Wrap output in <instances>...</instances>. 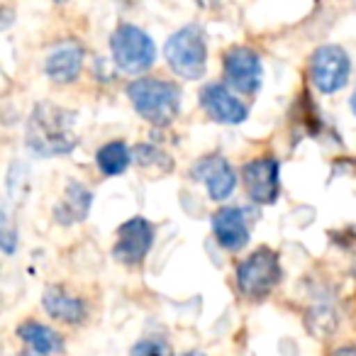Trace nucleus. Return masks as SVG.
Segmentation results:
<instances>
[{
  "label": "nucleus",
  "instance_id": "nucleus-3",
  "mask_svg": "<svg viewBox=\"0 0 356 356\" xmlns=\"http://www.w3.org/2000/svg\"><path fill=\"white\" fill-rule=\"evenodd\" d=\"M168 69L186 81H198L208 69V42L200 25H186L168 37L163 47Z\"/></svg>",
  "mask_w": 356,
  "mask_h": 356
},
{
  "label": "nucleus",
  "instance_id": "nucleus-4",
  "mask_svg": "<svg viewBox=\"0 0 356 356\" xmlns=\"http://www.w3.org/2000/svg\"><path fill=\"white\" fill-rule=\"evenodd\" d=\"M110 51L120 71L129 76H139L149 71L156 61V44L154 40L132 22H120L110 35Z\"/></svg>",
  "mask_w": 356,
  "mask_h": 356
},
{
  "label": "nucleus",
  "instance_id": "nucleus-19",
  "mask_svg": "<svg viewBox=\"0 0 356 356\" xmlns=\"http://www.w3.org/2000/svg\"><path fill=\"white\" fill-rule=\"evenodd\" d=\"M132 159L142 168H156V173H168L173 168V161L166 152L156 149L154 144H139L132 152Z\"/></svg>",
  "mask_w": 356,
  "mask_h": 356
},
{
  "label": "nucleus",
  "instance_id": "nucleus-12",
  "mask_svg": "<svg viewBox=\"0 0 356 356\" xmlns=\"http://www.w3.org/2000/svg\"><path fill=\"white\" fill-rule=\"evenodd\" d=\"M213 234L222 249H227V252H242L249 244L247 213H244L242 208H234V205L215 210Z\"/></svg>",
  "mask_w": 356,
  "mask_h": 356
},
{
  "label": "nucleus",
  "instance_id": "nucleus-2",
  "mask_svg": "<svg viewBox=\"0 0 356 356\" xmlns=\"http://www.w3.org/2000/svg\"><path fill=\"white\" fill-rule=\"evenodd\" d=\"M127 98L132 108L156 127L171 124L181 113V88L176 81L152 79V76L134 79L127 86Z\"/></svg>",
  "mask_w": 356,
  "mask_h": 356
},
{
  "label": "nucleus",
  "instance_id": "nucleus-15",
  "mask_svg": "<svg viewBox=\"0 0 356 356\" xmlns=\"http://www.w3.org/2000/svg\"><path fill=\"white\" fill-rule=\"evenodd\" d=\"M90 205H93V193L88 186H83L81 181H69L61 200L54 205V220L64 227L79 225L88 218Z\"/></svg>",
  "mask_w": 356,
  "mask_h": 356
},
{
  "label": "nucleus",
  "instance_id": "nucleus-16",
  "mask_svg": "<svg viewBox=\"0 0 356 356\" xmlns=\"http://www.w3.org/2000/svg\"><path fill=\"white\" fill-rule=\"evenodd\" d=\"M17 337L27 344V349L35 356H51L61 354L64 349V339L59 332H54L51 327L42 325L37 320H25L22 325H17Z\"/></svg>",
  "mask_w": 356,
  "mask_h": 356
},
{
  "label": "nucleus",
  "instance_id": "nucleus-11",
  "mask_svg": "<svg viewBox=\"0 0 356 356\" xmlns=\"http://www.w3.org/2000/svg\"><path fill=\"white\" fill-rule=\"evenodd\" d=\"M200 105L208 113V118L220 124H242L249 118V108L229 90L227 83L203 86Z\"/></svg>",
  "mask_w": 356,
  "mask_h": 356
},
{
  "label": "nucleus",
  "instance_id": "nucleus-5",
  "mask_svg": "<svg viewBox=\"0 0 356 356\" xmlns=\"http://www.w3.org/2000/svg\"><path fill=\"white\" fill-rule=\"evenodd\" d=\"M281 259L273 249L259 247L237 264V288L247 298H266L281 283Z\"/></svg>",
  "mask_w": 356,
  "mask_h": 356
},
{
  "label": "nucleus",
  "instance_id": "nucleus-1",
  "mask_svg": "<svg viewBox=\"0 0 356 356\" xmlns=\"http://www.w3.org/2000/svg\"><path fill=\"white\" fill-rule=\"evenodd\" d=\"M76 118L74 110L42 100L32 108L25 124V144L42 159L66 156L76 149Z\"/></svg>",
  "mask_w": 356,
  "mask_h": 356
},
{
  "label": "nucleus",
  "instance_id": "nucleus-17",
  "mask_svg": "<svg viewBox=\"0 0 356 356\" xmlns=\"http://www.w3.org/2000/svg\"><path fill=\"white\" fill-rule=\"evenodd\" d=\"M129 161H132V152L124 142H108L95 152V166L108 178L127 171Z\"/></svg>",
  "mask_w": 356,
  "mask_h": 356
},
{
  "label": "nucleus",
  "instance_id": "nucleus-24",
  "mask_svg": "<svg viewBox=\"0 0 356 356\" xmlns=\"http://www.w3.org/2000/svg\"><path fill=\"white\" fill-rule=\"evenodd\" d=\"M15 356H35L32 351H22V354H15Z\"/></svg>",
  "mask_w": 356,
  "mask_h": 356
},
{
  "label": "nucleus",
  "instance_id": "nucleus-21",
  "mask_svg": "<svg viewBox=\"0 0 356 356\" xmlns=\"http://www.w3.org/2000/svg\"><path fill=\"white\" fill-rule=\"evenodd\" d=\"M332 356H356V341L354 344H344V346H339V349H334Z\"/></svg>",
  "mask_w": 356,
  "mask_h": 356
},
{
  "label": "nucleus",
  "instance_id": "nucleus-14",
  "mask_svg": "<svg viewBox=\"0 0 356 356\" xmlns=\"http://www.w3.org/2000/svg\"><path fill=\"white\" fill-rule=\"evenodd\" d=\"M42 305H44L47 315L64 325H83L88 317V305L83 302V298L69 293L64 286H47Z\"/></svg>",
  "mask_w": 356,
  "mask_h": 356
},
{
  "label": "nucleus",
  "instance_id": "nucleus-9",
  "mask_svg": "<svg viewBox=\"0 0 356 356\" xmlns=\"http://www.w3.org/2000/svg\"><path fill=\"white\" fill-rule=\"evenodd\" d=\"M278 171H281V166H278V159H273V156H259L244 163L242 181H244V188H247V195L252 198V203H259V205L276 203L278 191H281Z\"/></svg>",
  "mask_w": 356,
  "mask_h": 356
},
{
  "label": "nucleus",
  "instance_id": "nucleus-20",
  "mask_svg": "<svg viewBox=\"0 0 356 356\" xmlns=\"http://www.w3.org/2000/svg\"><path fill=\"white\" fill-rule=\"evenodd\" d=\"M129 356H173L168 341L156 339V337H144L137 344H132Z\"/></svg>",
  "mask_w": 356,
  "mask_h": 356
},
{
  "label": "nucleus",
  "instance_id": "nucleus-8",
  "mask_svg": "<svg viewBox=\"0 0 356 356\" xmlns=\"http://www.w3.org/2000/svg\"><path fill=\"white\" fill-rule=\"evenodd\" d=\"M154 244V227L144 218H129L120 225L113 244V257L124 266H139Z\"/></svg>",
  "mask_w": 356,
  "mask_h": 356
},
{
  "label": "nucleus",
  "instance_id": "nucleus-6",
  "mask_svg": "<svg viewBox=\"0 0 356 356\" xmlns=\"http://www.w3.org/2000/svg\"><path fill=\"white\" fill-rule=\"evenodd\" d=\"M351 76V59L344 47L322 44L310 56V81L320 93H339Z\"/></svg>",
  "mask_w": 356,
  "mask_h": 356
},
{
  "label": "nucleus",
  "instance_id": "nucleus-18",
  "mask_svg": "<svg viewBox=\"0 0 356 356\" xmlns=\"http://www.w3.org/2000/svg\"><path fill=\"white\" fill-rule=\"evenodd\" d=\"M307 330L315 337H330L334 334L337 322H339V312L332 302H315L307 310Z\"/></svg>",
  "mask_w": 356,
  "mask_h": 356
},
{
  "label": "nucleus",
  "instance_id": "nucleus-7",
  "mask_svg": "<svg viewBox=\"0 0 356 356\" xmlns=\"http://www.w3.org/2000/svg\"><path fill=\"white\" fill-rule=\"evenodd\" d=\"M222 71L227 86H232L237 93L254 95L261 88V81H264L261 56L254 49H249V47L242 44L229 47L222 56Z\"/></svg>",
  "mask_w": 356,
  "mask_h": 356
},
{
  "label": "nucleus",
  "instance_id": "nucleus-23",
  "mask_svg": "<svg viewBox=\"0 0 356 356\" xmlns=\"http://www.w3.org/2000/svg\"><path fill=\"white\" fill-rule=\"evenodd\" d=\"M349 108H351V113L356 115V90H354V95L349 98Z\"/></svg>",
  "mask_w": 356,
  "mask_h": 356
},
{
  "label": "nucleus",
  "instance_id": "nucleus-22",
  "mask_svg": "<svg viewBox=\"0 0 356 356\" xmlns=\"http://www.w3.org/2000/svg\"><path fill=\"white\" fill-rule=\"evenodd\" d=\"M181 356H208L205 351H200V349H191V351H186V354H181Z\"/></svg>",
  "mask_w": 356,
  "mask_h": 356
},
{
  "label": "nucleus",
  "instance_id": "nucleus-10",
  "mask_svg": "<svg viewBox=\"0 0 356 356\" xmlns=\"http://www.w3.org/2000/svg\"><path fill=\"white\" fill-rule=\"evenodd\" d=\"M191 178L200 181L208 188V195L213 200H227L237 188V173L234 166L220 154L203 156L191 166Z\"/></svg>",
  "mask_w": 356,
  "mask_h": 356
},
{
  "label": "nucleus",
  "instance_id": "nucleus-13",
  "mask_svg": "<svg viewBox=\"0 0 356 356\" xmlns=\"http://www.w3.org/2000/svg\"><path fill=\"white\" fill-rule=\"evenodd\" d=\"M83 66V47L79 42H61L47 54L44 59V74L54 83H74Z\"/></svg>",
  "mask_w": 356,
  "mask_h": 356
}]
</instances>
